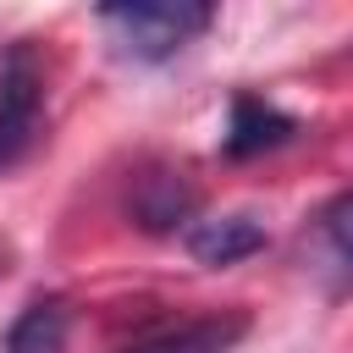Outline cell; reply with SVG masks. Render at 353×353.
<instances>
[{
	"mask_svg": "<svg viewBox=\"0 0 353 353\" xmlns=\"http://www.w3.org/2000/svg\"><path fill=\"white\" fill-rule=\"evenodd\" d=\"M94 22L110 33L116 55H127L138 66H160L215 22V6H204V0H116V6H99Z\"/></svg>",
	"mask_w": 353,
	"mask_h": 353,
	"instance_id": "obj_1",
	"label": "cell"
},
{
	"mask_svg": "<svg viewBox=\"0 0 353 353\" xmlns=\"http://www.w3.org/2000/svg\"><path fill=\"white\" fill-rule=\"evenodd\" d=\"M44 132V72L33 44H6L0 55V176L17 171Z\"/></svg>",
	"mask_w": 353,
	"mask_h": 353,
	"instance_id": "obj_2",
	"label": "cell"
},
{
	"mask_svg": "<svg viewBox=\"0 0 353 353\" xmlns=\"http://www.w3.org/2000/svg\"><path fill=\"white\" fill-rule=\"evenodd\" d=\"M292 132H298V121L287 110H276L270 99L232 94V110H226V127H221V154L226 160H254L265 149H281Z\"/></svg>",
	"mask_w": 353,
	"mask_h": 353,
	"instance_id": "obj_3",
	"label": "cell"
},
{
	"mask_svg": "<svg viewBox=\"0 0 353 353\" xmlns=\"http://www.w3.org/2000/svg\"><path fill=\"white\" fill-rule=\"evenodd\" d=\"M182 243H188V254H193L199 265H237V259H248V254L265 248V226H259V215H248V210H226V215L193 221V226L182 232Z\"/></svg>",
	"mask_w": 353,
	"mask_h": 353,
	"instance_id": "obj_4",
	"label": "cell"
},
{
	"mask_svg": "<svg viewBox=\"0 0 353 353\" xmlns=\"http://www.w3.org/2000/svg\"><path fill=\"white\" fill-rule=\"evenodd\" d=\"M243 331H248V314H199V320H182V325L143 336L121 353H226V347H237Z\"/></svg>",
	"mask_w": 353,
	"mask_h": 353,
	"instance_id": "obj_5",
	"label": "cell"
},
{
	"mask_svg": "<svg viewBox=\"0 0 353 353\" xmlns=\"http://www.w3.org/2000/svg\"><path fill=\"white\" fill-rule=\"evenodd\" d=\"M66 303L61 298H33L28 309H17V320L6 325V353H66Z\"/></svg>",
	"mask_w": 353,
	"mask_h": 353,
	"instance_id": "obj_6",
	"label": "cell"
},
{
	"mask_svg": "<svg viewBox=\"0 0 353 353\" xmlns=\"http://www.w3.org/2000/svg\"><path fill=\"white\" fill-rule=\"evenodd\" d=\"M132 215H138V226H149V232H171V226H182V221L193 215V188H188L182 176H171V171L143 176L138 193H132Z\"/></svg>",
	"mask_w": 353,
	"mask_h": 353,
	"instance_id": "obj_7",
	"label": "cell"
},
{
	"mask_svg": "<svg viewBox=\"0 0 353 353\" xmlns=\"http://www.w3.org/2000/svg\"><path fill=\"white\" fill-rule=\"evenodd\" d=\"M320 243H325V270L336 292H353V193L331 199L320 210Z\"/></svg>",
	"mask_w": 353,
	"mask_h": 353,
	"instance_id": "obj_8",
	"label": "cell"
}]
</instances>
